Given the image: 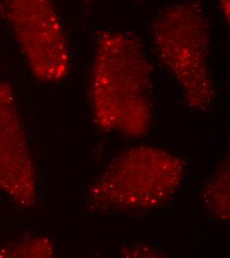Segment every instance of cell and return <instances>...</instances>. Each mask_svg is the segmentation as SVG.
Listing matches in <instances>:
<instances>
[{
	"label": "cell",
	"instance_id": "1",
	"mask_svg": "<svg viewBox=\"0 0 230 258\" xmlns=\"http://www.w3.org/2000/svg\"><path fill=\"white\" fill-rule=\"evenodd\" d=\"M153 68L141 42L130 33L99 35L91 79L94 118L99 128L138 138L152 121Z\"/></svg>",
	"mask_w": 230,
	"mask_h": 258
},
{
	"label": "cell",
	"instance_id": "2",
	"mask_svg": "<svg viewBox=\"0 0 230 258\" xmlns=\"http://www.w3.org/2000/svg\"><path fill=\"white\" fill-rule=\"evenodd\" d=\"M152 40L187 104L197 111L208 109L215 92L209 70L210 25L203 6L195 0L166 6L153 21Z\"/></svg>",
	"mask_w": 230,
	"mask_h": 258
},
{
	"label": "cell",
	"instance_id": "3",
	"mask_svg": "<svg viewBox=\"0 0 230 258\" xmlns=\"http://www.w3.org/2000/svg\"><path fill=\"white\" fill-rule=\"evenodd\" d=\"M184 166L179 157L161 148L128 149L110 162L92 185L90 206L107 213L157 209L181 186Z\"/></svg>",
	"mask_w": 230,
	"mask_h": 258
},
{
	"label": "cell",
	"instance_id": "4",
	"mask_svg": "<svg viewBox=\"0 0 230 258\" xmlns=\"http://www.w3.org/2000/svg\"><path fill=\"white\" fill-rule=\"evenodd\" d=\"M0 16L38 81L56 84L66 79L70 54L54 0H0Z\"/></svg>",
	"mask_w": 230,
	"mask_h": 258
},
{
	"label": "cell",
	"instance_id": "5",
	"mask_svg": "<svg viewBox=\"0 0 230 258\" xmlns=\"http://www.w3.org/2000/svg\"><path fill=\"white\" fill-rule=\"evenodd\" d=\"M0 192L22 209L37 200L33 158L14 89L6 81L0 83Z\"/></svg>",
	"mask_w": 230,
	"mask_h": 258
},
{
	"label": "cell",
	"instance_id": "6",
	"mask_svg": "<svg viewBox=\"0 0 230 258\" xmlns=\"http://www.w3.org/2000/svg\"><path fill=\"white\" fill-rule=\"evenodd\" d=\"M202 200L209 214L218 221H229V159L221 162L202 191Z\"/></svg>",
	"mask_w": 230,
	"mask_h": 258
},
{
	"label": "cell",
	"instance_id": "7",
	"mask_svg": "<svg viewBox=\"0 0 230 258\" xmlns=\"http://www.w3.org/2000/svg\"><path fill=\"white\" fill-rule=\"evenodd\" d=\"M55 255L53 242L43 236H36L6 245L0 249V257H52Z\"/></svg>",
	"mask_w": 230,
	"mask_h": 258
},
{
	"label": "cell",
	"instance_id": "8",
	"mask_svg": "<svg viewBox=\"0 0 230 258\" xmlns=\"http://www.w3.org/2000/svg\"><path fill=\"white\" fill-rule=\"evenodd\" d=\"M216 1H217L220 14L223 17L225 23L228 25L230 18V0H216Z\"/></svg>",
	"mask_w": 230,
	"mask_h": 258
},
{
	"label": "cell",
	"instance_id": "9",
	"mask_svg": "<svg viewBox=\"0 0 230 258\" xmlns=\"http://www.w3.org/2000/svg\"><path fill=\"white\" fill-rule=\"evenodd\" d=\"M84 3H86V4H91V3H93L95 0H82Z\"/></svg>",
	"mask_w": 230,
	"mask_h": 258
},
{
	"label": "cell",
	"instance_id": "10",
	"mask_svg": "<svg viewBox=\"0 0 230 258\" xmlns=\"http://www.w3.org/2000/svg\"><path fill=\"white\" fill-rule=\"evenodd\" d=\"M137 1H144V0H137Z\"/></svg>",
	"mask_w": 230,
	"mask_h": 258
}]
</instances>
